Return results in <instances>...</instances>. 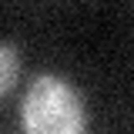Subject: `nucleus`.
Wrapping results in <instances>:
<instances>
[{
    "mask_svg": "<svg viewBox=\"0 0 134 134\" xmlns=\"http://www.w3.org/2000/svg\"><path fill=\"white\" fill-rule=\"evenodd\" d=\"M24 134H84L87 107L64 74H37L20 100Z\"/></svg>",
    "mask_w": 134,
    "mask_h": 134,
    "instance_id": "obj_1",
    "label": "nucleus"
},
{
    "mask_svg": "<svg viewBox=\"0 0 134 134\" xmlns=\"http://www.w3.org/2000/svg\"><path fill=\"white\" fill-rule=\"evenodd\" d=\"M17 77H20V50L10 40H0V97L14 91Z\"/></svg>",
    "mask_w": 134,
    "mask_h": 134,
    "instance_id": "obj_2",
    "label": "nucleus"
}]
</instances>
